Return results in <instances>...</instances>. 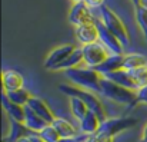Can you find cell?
Instances as JSON below:
<instances>
[{"instance_id": "cell-3", "label": "cell", "mask_w": 147, "mask_h": 142, "mask_svg": "<svg viewBox=\"0 0 147 142\" xmlns=\"http://www.w3.org/2000/svg\"><path fill=\"white\" fill-rule=\"evenodd\" d=\"M66 76L69 78V81L73 82L74 86H79L87 91L100 92V82L103 79V75L92 68H87V69L74 68V69L66 70Z\"/></svg>"}, {"instance_id": "cell-15", "label": "cell", "mask_w": 147, "mask_h": 142, "mask_svg": "<svg viewBox=\"0 0 147 142\" xmlns=\"http://www.w3.org/2000/svg\"><path fill=\"white\" fill-rule=\"evenodd\" d=\"M123 62H124V55H110V57L106 62H103L100 66L94 68V70H97L98 73L104 76L107 73L123 69Z\"/></svg>"}, {"instance_id": "cell-16", "label": "cell", "mask_w": 147, "mask_h": 142, "mask_svg": "<svg viewBox=\"0 0 147 142\" xmlns=\"http://www.w3.org/2000/svg\"><path fill=\"white\" fill-rule=\"evenodd\" d=\"M24 108H26V121H24V125H26L32 132H42L47 125H50L43 118H40L33 109H30L27 105H26Z\"/></svg>"}, {"instance_id": "cell-9", "label": "cell", "mask_w": 147, "mask_h": 142, "mask_svg": "<svg viewBox=\"0 0 147 142\" xmlns=\"http://www.w3.org/2000/svg\"><path fill=\"white\" fill-rule=\"evenodd\" d=\"M69 22L74 27H77V26L94 22V17L90 14L89 6L84 1H82V3H73V6L69 12Z\"/></svg>"}, {"instance_id": "cell-24", "label": "cell", "mask_w": 147, "mask_h": 142, "mask_svg": "<svg viewBox=\"0 0 147 142\" xmlns=\"http://www.w3.org/2000/svg\"><path fill=\"white\" fill-rule=\"evenodd\" d=\"M134 12H136V20H137V25H139V27L142 29L144 39L147 40V6L140 4V6L134 7Z\"/></svg>"}, {"instance_id": "cell-34", "label": "cell", "mask_w": 147, "mask_h": 142, "mask_svg": "<svg viewBox=\"0 0 147 142\" xmlns=\"http://www.w3.org/2000/svg\"><path fill=\"white\" fill-rule=\"evenodd\" d=\"M17 142H30V139H29V137H24V138H22V139H19Z\"/></svg>"}, {"instance_id": "cell-32", "label": "cell", "mask_w": 147, "mask_h": 142, "mask_svg": "<svg viewBox=\"0 0 147 142\" xmlns=\"http://www.w3.org/2000/svg\"><path fill=\"white\" fill-rule=\"evenodd\" d=\"M140 142H147V124L143 128V137H142V141Z\"/></svg>"}, {"instance_id": "cell-11", "label": "cell", "mask_w": 147, "mask_h": 142, "mask_svg": "<svg viewBox=\"0 0 147 142\" xmlns=\"http://www.w3.org/2000/svg\"><path fill=\"white\" fill-rule=\"evenodd\" d=\"M1 83H3V92L9 94V92L22 89L24 79H23V75L19 73L17 70L7 69L1 72Z\"/></svg>"}, {"instance_id": "cell-8", "label": "cell", "mask_w": 147, "mask_h": 142, "mask_svg": "<svg viewBox=\"0 0 147 142\" xmlns=\"http://www.w3.org/2000/svg\"><path fill=\"white\" fill-rule=\"evenodd\" d=\"M74 36H76L77 42L82 43L83 46L98 42L100 36H98V29H97V25H96V20L74 27Z\"/></svg>"}, {"instance_id": "cell-10", "label": "cell", "mask_w": 147, "mask_h": 142, "mask_svg": "<svg viewBox=\"0 0 147 142\" xmlns=\"http://www.w3.org/2000/svg\"><path fill=\"white\" fill-rule=\"evenodd\" d=\"M74 49H76V45H64V46H59L53 49L45 60V68L49 70H53L54 68L61 65L74 52Z\"/></svg>"}, {"instance_id": "cell-13", "label": "cell", "mask_w": 147, "mask_h": 142, "mask_svg": "<svg viewBox=\"0 0 147 142\" xmlns=\"http://www.w3.org/2000/svg\"><path fill=\"white\" fill-rule=\"evenodd\" d=\"M1 106H3V109L6 111V113L10 119H14L17 122L24 124V121H26V108L22 106V105L13 103L4 92L1 94Z\"/></svg>"}, {"instance_id": "cell-21", "label": "cell", "mask_w": 147, "mask_h": 142, "mask_svg": "<svg viewBox=\"0 0 147 142\" xmlns=\"http://www.w3.org/2000/svg\"><path fill=\"white\" fill-rule=\"evenodd\" d=\"M147 66V59L143 55L133 53V55H124V62H123V70L127 72H134L142 68Z\"/></svg>"}, {"instance_id": "cell-30", "label": "cell", "mask_w": 147, "mask_h": 142, "mask_svg": "<svg viewBox=\"0 0 147 142\" xmlns=\"http://www.w3.org/2000/svg\"><path fill=\"white\" fill-rule=\"evenodd\" d=\"M84 3L89 6V9H100L104 6V0H84Z\"/></svg>"}, {"instance_id": "cell-7", "label": "cell", "mask_w": 147, "mask_h": 142, "mask_svg": "<svg viewBox=\"0 0 147 142\" xmlns=\"http://www.w3.org/2000/svg\"><path fill=\"white\" fill-rule=\"evenodd\" d=\"M98 29V36H100V43H103L104 46L109 49V52L111 55H123V45L121 42L101 23V20H96Z\"/></svg>"}, {"instance_id": "cell-14", "label": "cell", "mask_w": 147, "mask_h": 142, "mask_svg": "<svg viewBox=\"0 0 147 142\" xmlns=\"http://www.w3.org/2000/svg\"><path fill=\"white\" fill-rule=\"evenodd\" d=\"M27 106L30 109H33L40 118H43L47 124H53V121L56 119V115L53 113V111L50 109V106L46 103L45 99L42 98H36V96H32V99L29 100Z\"/></svg>"}, {"instance_id": "cell-12", "label": "cell", "mask_w": 147, "mask_h": 142, "mask_svg": "<svg viewBox=\"0 0 147 142\" xmlns=\"http://www.w3.org/2000/svg\"><path fill=\"white\" fill-rule=\"evenodd\" d=\"M104 78L109 79V81H111V82H114V83H117V85H121V86H124V88H127L130 91H134V92L139 91L137 82H136V79H134V76H133L131 72H127V70L120 69V70H116V72H111V73L104 75Z\"/></svg>"}, {"instance_id": "cell-4", "label": "cell", "mask_w": 147, "mask_h": 142, "mask_svg": "<svg viewBox=\"0 0 147 142\" xmlns=\"http://www.w3.org/2000/svg\"><path fill=\"white\" fill-rule=\"evenodd\" d=\"M100 19H101V23L121 42L123 47H127L130 45V35H129V30H127L126 25L106 4L100 7Z\"/></svg>"}, {"instance_id": "cell-19", "label": "cell", "mask_w": 147, "mask_h": 142, "mask_svg": "<svg viewBox=\"0 0 147 142\" xmlns=\"http://www.w3.org/2000/svg\"><path fill=\"white\" fill-rule=\"evenodd\" d=\"M54 126V129L59 132L60 138H71V137H77V129L73 126L71 122H69L64 118H59L56 116V119L51 124Z\"/></svg>"}, {"instance_id": "cell-23", "label": "cell", "mask_w": 147, "mask_h": 142, "mask_svg": "<svg viewBox=\"0 0 147 142\" xmlns=\"http://www.w3.org/2000/svg\"><path fill=\"white\" fill-rule=\"evenodd\" d=\"M6 94V92H4ZM7 98L13 102V103H17V105H22V106H26L29 103V100L32 99V95L27 89L22 88V89H17V91H13V92H9Z\"/></svg>"}, {"instance_id": "cell-2", "label": "cell", "mask_w": 147, "mask_h": 142, "mask_svg": "<svg viewBox=\"0 0 147 142\" xmlns=\"http://www.w3.org/2000/svg\"><path fill=\"white\" fill-rule=\"evenodd\" d=\"M100 94L109 98L110 100L121 105H129V106H136L137 105V96L134 91H130L121 85H117L103 76L100 82Z\"/></svg>"}, {"instance_id": "cell-1", "label": "cell", "mask_w": 147, "mask_h": 142, "mask_svg": "<svg viewBox=\"0 0 147 142\" xmlns=\"http://www.w3.org/2000/svg\"><path fill=\"white\" fill-rule=\"evenodd\" d=\"M59 89H60V92L69 95L70 98L74 96V98L82 99V100L87 105V108L97 115L100 122H104V121L107 119V112H106V108H104L103 102H101V100L98 99V96H96L92 91L82 89V88H79V86L67 85V83H60V85H59Z\"/></svg>"}, {"instance_id": "cell-25", "label": "cell", "mask_w": 147, "mask_h": 142, "mask_svg": "<svg viewBox=\"0 0 147 142\" xmlns=\"http://www.w3.org/2000/svg\"><path fill=\"white\" fill-rule=\"evenodd\" d=\"M40 134V137L45 139L46 142H59L61 138H60V135H59V132L54 129V126L50 124V125H47L42 132H39Z\"/></svg>"}, {"instance_id": "cell-22", "label": "cell", "mask_w": 147, "mask_h": 142, "mask_svg": "<svg viewBox=\"0 0 147 142\" xmlns=\"http://www.w3.org/2000/svg\"><path fill=\"white\" fill-rule=\"evenodd\" d=\"M70 111H71V113H73V116H74L76 119L82 121V119L87 115V112H89L90 109L87 108V105H86L82 99L71 96V98H70Z\"/></svg>"}, {"instance_id": "cell-28", "label": "cell", "mask_w": 147, "mask_h": 142, "mask_svg": "<svg viewBox=\"0 0 147 142\" xmlns=\"http://www.w3.org/2000/svg\"><path fill=\"white\" fill-rule=\"evenodd\" d=\"M87 142H114V138L111 137H106V135H92L89 137Z\"/></svg>"}, {"instance_id": "cell-29", "label": "cell", "mask_w": 147, "mask_h": 142, "mask_svg": "<svg viewBox=\"0 0 147 142\" xmlns=\"http://www.w3.org/2000/svg\"><path fill=\"white\" fill-rule=\"evenodd\" d=\"M89 135H77V137H71V138H61L59 142H87Z\"/></svg>"}, {"instance_id": "cell-18", "label": "cell", "mask_w": 147, "mask_h": 142, "mask_svg": "<svg viewBox=\"0 0 147 142\" xmlns=\"http://www.w3.org/2000/svg\"><path fill=\"white\" fill-rule=\"evenodd\" d=\"M30 132L32 131L24 124L17 122L14 119H10V131H9V135L4 139V142H17L19 139H22L24 137H29Z\"/></svg>"}, {"instance_id": "cell-17", "label": "cell", "mask_w": 147, "mask_h": 142, "mask_svg": "<svg viewBox=\"0 0 147 142\" xmlns=\"http://www.w3.org/2000/svg\"><path fill=\"white\" fill-rule=\"evenodd\" d=\"M100 125H101L100 119L97 118V115L94 112H92V111H89L87 115L80 121V129H82V132L84 135H89V137L97 134Z\"/></svg>"}, {"instance_id": "cell-20", "label": "cell", "mask_w": 147, "mask_h": 142, "mask_svg": "<svg viewBox=\"0 0 147 142\" xmlns=\"http://www.w3.org/2000/svg\"><path fill=\"white\" fill-rule=\"evenodd\" d=\"M83 63V50L82 47H76L74 52L61 63L59 65L57 68L53 69V72H59V70H70V69H74V68H79L80 65Z\"/></svg>"}, {"instance_id": "cell-5", "label": "cell", "mask_w": 147, "mask_h": 142, "mask_svg": "<svg viewBox=\"0 0 147 142\" xmlns=\"http://www.w3.org/2000/svg\"><path fill=\"white\" fill-rule=\"evenodd\" d=\"M137 124L136 118H129V116H123V118H107L104 122H101L100 128L97 131V135H106V137H111L116 138L119 134L133 128Z\"/></svg>"}, {"instance_id": "cell-26", "label": "cell", "mask_w": 147, "mask_h": 142, "mask_svg": "<svg viewBox=\"0 0 147 142\" xmlns=\"http://www.w3.org/2000/svg\"><path fill=\"white\" fill-rule=\"evenodd\" d=\"M131 73H133V76H134V79H136V82H137L139 89L143 88V86H146L147 85V66L139 69V70H134V72H131Z\"/></svg>"}, {"instance_id": "cell-31", "label": "cell", "mask_w": 147, "mask_h": 142, "mask_svg": "<svg viewBox=\"0 0 147 142\" xmlns=\"http://www.w3.org/2000/svg\"><path fill=\"white\" fill-rule=\"evenodd\" d=\"M29 139H30V142H46L42 137H40V134H39V132H30Z\"/></svg>"}, {"instance_id": "cell-27", "label": "cell", "mask_w": 147, "mask_h": 142, "mask_svg": "<svg viewBox=\"0 0 147 142\" xmlns=\"http://www.w3.org/2000/svg\"><path fill=\"white\" fill-rule=\"evenodd\" d=\"M136 96H137V103H146L147 105V85L140 88L139 91H136Z\"/></svg>"}, {"instance_id": "cell-33", "label": "cell", "mask_w": 147, "mask_h": 142, "mask_svg": "<svg viewBox=\"0 0 147 142\" xmlns=\"http://www.w3.org/2000/svg\"><path fill=\"white\" fill-rule=\"evenodd\" d=\"M130 1L133 3V6H134V7H137V6L143 4V3H142V0H130Z\"/></svg>"}, {"instance_id": "cell-6", "label": "cell", "mask_w": 147, "mask_h": 142, "mask_svg": "<svg viewBox=\"0 0 147 142\" xmlns=\"http://www.w3.org/2000/svg\"><path fill=\"white\" fill-rule=\"evenodd\" d=\"M83 50V63L87 65V68H97L103 62H106L110 57V52L109 49L104 46L103 43H92V45H86L82 47Z\"/></svg>"}]
</instances>
